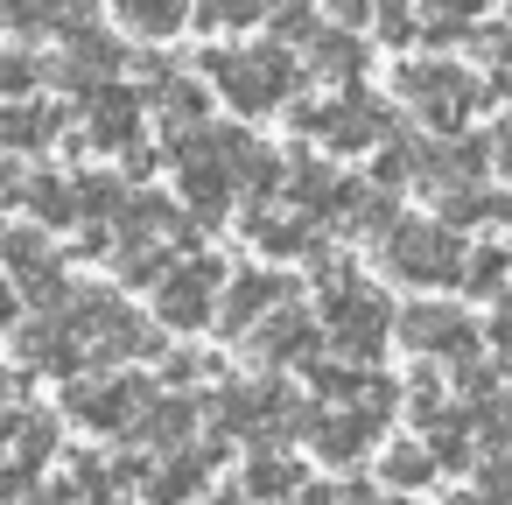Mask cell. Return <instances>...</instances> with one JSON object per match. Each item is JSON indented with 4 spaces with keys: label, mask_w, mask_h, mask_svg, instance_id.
I'll return each mask as SVG.
<instances>
[{
    "label": "cell",
    "mask_w": 512,
    "mask_h": 505,
    "mask_svg": "<svg viewBox=\"0 0 512 505\" xmlns=\"http://www.w3.org/2000/svg\"><path fill=\"white\" fill-rule=\"evenodd\" d=\"M407 92H421V106H428L435 120H456V113L470 106V85H463L456 71H414Z\"/></svg>",
    "instance_id": "obj_1"
}]
</instances>
